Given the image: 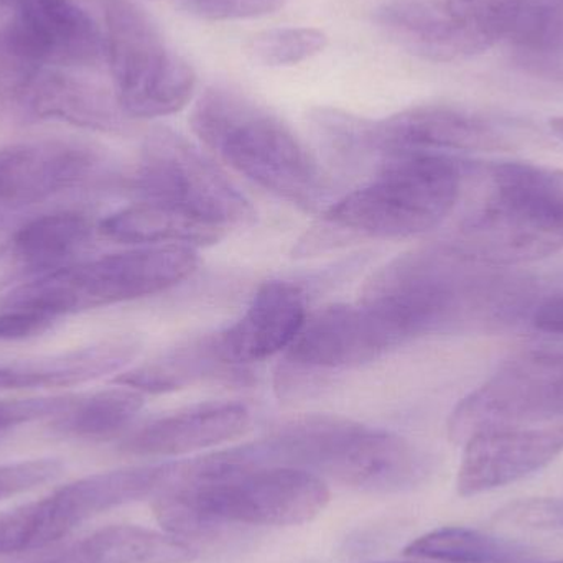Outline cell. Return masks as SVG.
Returning a JSON list of instances; mask_svg holds the SVG:
<instances>
[{"instance_id": "obj_1", "label": "cell", "mask_w": 563, "mask_h": 563, "mask_svg": "<svg viewBox=\"0 0 563 563\" xmlns=\"http://www.w3.org/2000/svg\"><path fill=\"white\" fill-rule=\"evenodd\" d=\"M509 269L476 260L445 241L380 267L364 285L361 301L386 314L407 341L501 330L532 297L529 280Z\"/></svg>"}, {"instance_id": "obj_2", "label": "cell", "mask_w": 563, "mask_h": 563, "mask_svg": "<svg viewBox=\"0 0 563 563\" xmlns=\"http://www.w3.org/2000/svg\"><path fill=\"white\" fill-rule=\"evenodd\" d=\"M180 482L154 499L158 525L175 538L224 526L285 528L320 516L330 488L318 473L294 466H244L233 452L180 462Z\"/></svg>"}, {"instance_id": "obj_3", "label": "cell", "mask_w": 563, "mask_h": 563, "mask_svg": "<svg viewBox=\"0 0 563 563\" xmlns=\"http://www.w3.org/2000/svg\"><path fill=\"white\" fill-rule=\"evenodd\" d=\"M468 168L456 155L390 158L373 180L328 207L295 254L317 256L361 241L407 240L437 230L459 205Z\"/></svg>"}, {"instance_id": "obj_4", "label": "cell", "mask_w": 563, "mask_h": 563, "mask_svg": "<svg viewBox=\"0 0 563 563\" xmlns=\"http://www.w3.org/2000/svg\"><path fill=\"white\" fill-rule=\"evenodd\" d=\"M197 137L238 174L303 211L320 210L330 184L318 158L287 122L246 92L213 85L190 115Z\"/></svg>"}, {"instance_id": "obj_5", "label": "cell", "mask_w": 563, "mask_h": 563, "mask_svg": "<svg viewBox=\"0 0 563 563\" xmlns=\"http://www.w3.org/2000/svg\"><path fill=\"white\" fill-rule=\"evenodd\" d=\"M495 266L515 267L563 250V172L526 162L486 167V188L452 240Z\"/></svg>"}, {"instance_id": "obj_6", "label": "cell", "mask_w": 563, "mask_h": 563, "mask_svg": "<svg viewBox=\"0 0 563 563\" xmlns=\"http://www.w3.org/2000/svg\"><path fill=\"white\" fill-rule=\"evenodd\" d=\"M197 267L194 247H135L38 274L10 290L0 307L22 308L58 321L65 314L161 294L188 279Z\"/></svg>"}, {"instance_id": "obj_7", "label": "cell", "mask_w": 563, "mask_h": 563, "mask_svg": "<svg viewBox=\"0 0 563 563\" xmlns=\"http://www.w3.org/2000/svg\"><path fill=\"white\" fill-rule=\"evenodd\" d=\"M104 46L119 108L129 121L165 118L194 98L197 75L132 0H104Z\"/></svg>"}, {"instance_id": "obj_8", "label": "cell", "mask_w": 563, "mask_h": 563, "mask_svg": "<svg viewBox=\"0 0 563 563\" xmlns=\"http://www.w3.org/2000/svg\"><path fill=\"white\" fill-rule=\"evenodd\" d=\"M142 200L180 211L228 233L256 220V210L227 174L185 135L168 128L148 132L132 180Z\"/></svg>"}, {"instance_id": "obj_9", "label": "cell", "mask_w": 563, "mask_h": 563, "mask_svg": "<svg viewBox=\"0 0 563 563\" xmlns=\"http://www.w3.org/2000/svg\"><path fill=\"white\" fill-rule=\"evenodd\" d=\"M177 462L132 466L76 479L0 518V554L42 551L89 519L172 488Z\"/></svg>"}, {"instance_id": "obj_10", "label": "cell", "mask_w": 563, "mask_h": 563, "mask_svg": "<svg viewBox=\"0 0 563 563\" xmlns=\"http://www.w3.org/2000/svg\"><path fill=\"white\" fill-rule=\"evenodd\" d=\"M563 417V351H532L509 361L450 413L456 445L485 430L531 427Z\"/></svg>"}, {"instance_id": "obj_11", "label": "cell", "mask_w": 563, "mask_h": 563, "mask_svg": "<svg viewBox=\"0 0 563 563\" xmlns=\"http://www.w3.org/2000/svg\"><path fill=\"white\" fill-rule=\"evenodd\" d=\"M432 456L412 440L343 417H328L314 473L371 495L412 492L432 475Z\"/></svg>"}, {"instance_id": "obj_12", "label": "cell", "mask_w": 563, "mask_h": 563, "mask_svg": "<svg viewBox=\"0 0 563 563\" xmlns=\"http://www.w3.org/2000/svg\"><path fill=\"white\" fill-rule=\"evenodd\" d=\"M396 324L377 308L357 301L338 303L308 317L287 353L279 383L354 369L406 344Z\"/></svg>"}, {"instance_id": "obj_13", "label": "cell", "mask_w": 563, "mask_h": 563, "mask_svg": "<svg viewBox=\"0 0 563 563\" xmlns=\"http://www.w3.org/2000/svg\"><path fill=\"white\" fill-rule=\"evenodd\" d=\"M104 165L102 152L81 142H29L0 148V213L81 187Z\"/></svg>"}, {"instance_id": "obj_14", "label": "cell", "mask_w": 563, "mask_h": 563, "mask_svg": "<svg viewBox=\"0 0 563 563\" xmlns=\"http://www.w3.org/2000/svg\"><path fill=\"white\" fill-rule=\"evenodd\" d=\"M563 453V426L485 430L463 443L456 489L463 498L521 482Z\"/></svg>"}, {"instance_id": "obj_15", "label": "cell", "mask_w": 563, "mask_h": 563, "mask_svg": "<svg viewBox=\"0 0 563 563\" xmlns=\"http://www.w3.org/2000/svg\"><path fill=\"white\" fill-rule=\"evenodd\" d=\"M373 20L394 45L426 62H466L493 48L459 0H396L377 7Z\"/></svg>"}, {"instance_id": "obj_16", "label": "cell", "mask_w": 563, "mask_h": 563, "mask_svg": "<svg viewBox=\"0 0 563 563\" xmlns=\"http://www.w3.org/2000/svg\"><path fill=\"white\" fill-rule=\"evenodd\" d=\"M16 15L3 35L23 55L46 66H92L106 55L95 20L73 0H13Z\"/></svg>"}, {"instance_id": "obj_17", "label": "cell", "mask_w": 563, "mask_h": 563, "mask_svg": "<svg viewBox=\"0 0 563 563\" xmlns=\"http://www.w3.org/2000/svg\"><path fill=\"white\" fill-rule=\"evenodd\" d=\"M307 320V297L298 285L266 282L257 288L241 318L213 333L214 350L224 366L240 373L250 364L287 351Z\"/></svg>"}, {"instance_id": "obj_18", "label": "cell", "mask_w": 563, "mask_h": 563, "mask_svg": "<svg viewBox=\"0 0 563 563\" xmlns=\"http://www.w3.org/2000/svg\"><path fill=\"white\" fill-rule=\"evenodd\" d=\"M244 404L205 402L158 417L125 437L121 449L137 456H180L223 445L250 432Z\"/></svg>"}, {"instance_id": "obj_19", "label": "cell", "mask_w": 563, "mask_h": 563, "mask_svg": "<svg viewBox=\"0 0 563 563\" xmlns=\"http://www.w3.org/2000/svg\"><path fill=\"white\" fill-rule=\"evenodd\" d=\"M48 119L102 132L125 131L131 122L119 108L114 92L43 66L26 89L20 124Z\"/></svg>"}, {"instance_id": "obj_20", "label": "cell", "mask_w": 563, "mask_h": 563, "mask_svg": "<svg viewBox=\"0 0 563 563\" xmlns=\"http://www.w3.org/2000/svg\"><path fill=\"white\" fill-rule=\"evenodd\" d=\"M195 559L197 551L168 532L141 526H109L23 563H190Z\"/></svg>"}, {"instance_id": "obj_21", "label": "cell", "mask_w": 563, "mask_h": 563, "mask_svg": "<svg viewBox=\"0 0 563 563\" xmlns=\"http://www.w3.org/2000/svg\"><path fill=\"white\" fill-rule=\"evenodd\" d=\"M132 360L134 347L125 338H109L56 356L0 364V390L75 386L118 373Z\"/></svg>"}, {"instance_id": "obj_22", "label": "cell", "mask_w": 563, "mask_h": 563, "mask_svg": "<svg viewBox=\"0 0 563 563\" xmlns=\"http://www.w3.org/2000/svg\"><path fill=\"white\" fill-rule=\"evenodd\" d=\"M98 231L106 240L137 247L187 246L197 250L217 244L227 236L217 228L142 198L109 214L99 223Z\"/></svg>"}, {"instance_id": "obj_23", "label": "cell", "mask_w": 563, "mask_h": 563, "mask_svg": "<svg viewBox=\"0 0 563 563\" xmlns=\"http://www.w3.org/2000/svg\"><path fill=\"white\" fill-rule=\"evenodd\" d=\"M92 224L76 211L43 214L13 234L10 250L20 266L33 276L75 264V257L91 240Z\"/></svg>"}, {"instance_id": "obj_24", "label": "cell", "mask_w": 563, "mask_h": 563, "mask_svg": "<svg viewBox=\"0 0 563 563\" xmlns=\"http://www.w3.org/2000/svg\"><path fill=\"white\" fill-rule=\"evenodd\" d=\"M234 373L224 366L214 350L213 334H201L119 374L112 383L132 387L142 394H164L185 389L207 377Z\"/></svg>"}, {"instance_id": "obj_25", "label": "cell", "mask_w": 563, "mask_h": 563, "mask_svg": "<svg viewBox=\"0 0 563 563\" xmlns=\"http://www.w3.org/2000/svg\"><path fill=\"white\" fill-rule=\"evenodd\" d=\"M76 397L75 404L55 417L53 430L71 439L106 440L124 432L144 407V394L128 386Z\"/></svg>"}, {"instance_id": "obj_26", "label": "cell", "mask_w": 563, "mask_h": 563, "mask_svg": "<svg viewBox=\"0 0 563 563\" xmlns=\"http://www.w3.org/2000/svg\"><path fill=\"white\" fill-rule=\"evenodd\" d=\"M404 555L437 563H519L529 558L516 542L462 526L420 536L404 549Z\"/></svg>"}, {"instance_id": "obj_27", "label": "cell", "mask_w": 563, "mask_h": 563, "mask_svg": "<svg viewBox=\"0 0 563 563\" xmlns=\"http://www.w3.org/2000/svg\"><path fill=\"white\" fill-rule=\"evenodd\" d=\"M328 46V35L313 26L264 30L247 43V55L263 66L280 68L307 62Z\"/></svg>"}, {"instance_id": "obj_28", "label": "cell", "mask_w": 563, "mask_h": 563, "mask_svg": "<svg viewBox=\"0 0 563 563\" xmlns=\"http://www.w3.org/2000/svg\"><path fill=\"white\" fill-rule=\"evenodd\" d=\"M190 15L211 22L260 19L279 10L287 0H175Z\"/></svg>"}, {"instance_id": "obj_29", "label": "cell", "mask_w": 563, "mask_h": 563, "mask_svg": "<svg viewBox=\"0 0 563 563\" xmlns=\"http://www.w3.org/2000/svg\"><path fill=\"white\" fill-rule=\"evenodd\" d=\"M495 518L518 528L539 531L563 529V498L519 499L499 509Z\"/></svg>"}, {"instance_id": "obj_30", "label": "cell", "mask_w": 563, "mask_h": 563, "mask_svg": "<svg viewBox=\"0 0 563 563\" xmlns=\"http://www.w3.org/2000/svg\"><path fill=\"white\" fill-rule=\"evenodd\" d=\"M63 463L55 459L26 460L0 465V501L58 478Z\"/></svg>"}, {"instance_id": "obj_31", "label": "cell", "mask_w": 563, "mask_h": 563, "mask_svg": "<svg viewBox=\"0 0 563 563\" xmlns=\"http://www.w3.org/2000/svg\"><path fill=\"white\" fill-rule=\"evenodd\" d=\"M76 397L78 396L0 400V433L33 420L62 416L75 404Z\"/></svg>"}, {"instance_id": "obj_32", "label": "cell", "mask_w": 563, "mask_h": 563, "mask_svg": "<svg viewBox=\"0 0 563 563\" xmlns=\"http://www.w3.org/2000/svg\"><path fill=\"white\" fill-rule=\"evenodd\" d=\"M56 320L22 308L0 307V341L26 340L45 333Z\"/></svg>"}, {"instance_id": "obj_33", "label": "cell", "mask_w": 563, "mask_h": 563, "mask_svg": "<svg viewBox=\"0 0 563 563\" xmlns=\"http://www.w3.org/2000/svg\"><path fill=\"white\" fill-rule=\"evenodd\" d=\"M532 324L542 333L563 336V291L549 297L532 310Z\"/></svg>"}, {"instance_id": "obj_34", "label": "cell", "mask_w": 563, "mask_h": 563, "mask_svg": "<svg viewBox=\"0 0 563 563\" xmlns=\"http://www.w3.org/2000/svg\"><path fill=\"white\" fill-rule=\"evenodd\" d=\"M549 128H551L552 134L563 142V115H561V118L551 119Z\"/></svg>"}, {"instance_id": "obj_35", "label": "cell", "mask_w": 563, "mask_h": 563, "mask_svg": "<svg viewBox=\"0 0 563 563\" xmlns=\"http://www.w3.org/2000/svg\"><path fill=\"white\" fill-rule=\"evenodd\" d=\"M551 2L561 3V5H563V0H551Z\"/></svg>"}, {"instance_id": "obj_36", "label": "cell", "mask_w": 563, "mask_h": 563, "mask_svg": "<svg viewBox=\"0 0 563 563\" xmlns=\"http://www.w3.org/2000/svg\"><path fill=\"white\" fill-rule=\"evenodd\" d=\"M548 563H563V561H559V562H548Z\"/></svg>"}]
</instances>
